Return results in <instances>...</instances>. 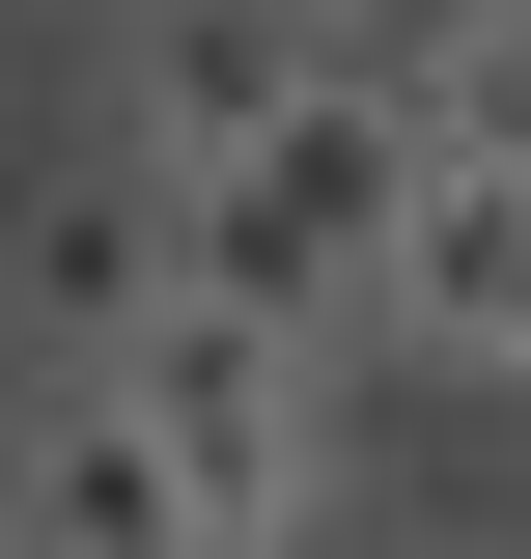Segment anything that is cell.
Instances as JSON below:
<instances>
[{
  "mask_svg": "<svg viewBox=\"0 0 531 559\" xmlns=\"http://www.w3.org/2000/svg\"><path fill=\"white\" fill-rule=\"evenodd\" d=\"M335 57H364L335 0H140V84H113V112L168 140V168H224V140H252L280 84H335Z\"/></svg>",
  "mask_w": 531,
  "mask_h": 559,
  "instance_id": "obj_5",
  "label": "cell"
},
{
  "mask_svg": "<svg viewBox=\"0 0 531 559\" xmlns=\"http://www.w3.org/2000/svg\"><path fill=\"white\" fill-rule=\"evenodd\" d=\"M308 364L335 336H280V308H168L140 336V392H168V448H197V532H335V419H308Z\"/></svg>",
  "mask_w": 531,
  "mask_h": 559,
  "instance_id": "obj_2",
  "label": "cell"
},
{
  "mask_svg": "<svg viewBox=\"0 0 531 559\" xmlns=\"http://www.w3.org/2000/svg\"><path fill=\"white\" fill-rule=\"evenodd\" d=\"M392 224H420V57L280 84V112L197 168V280L280 308V336H392Z\"/></svg>",
  "mask_w": 531,
  "mask_h": 559,
  "instance_id": "obj_1",
  "label": "cell"
},
{
  "mask_svg": "<svg viewBox=\"0 0 531 559\" xmlns=\"http://www.w3.org/2000/svg\"><path fill=\"white\" fill-rule=\"evenodd\" d=\"M392 336H420V364H504V392H531V168L420 140V224H392Z\"/></svg>",
  "mask_w": 531,
  "mask_h": 559,
  "instance_id": "obj_4",
  "label": "cell"
},
{
  "mask_svg": "<svg viewBox=\"0 0 531 559\" xmlns=\"http://www.w3.org/2000/svg\"><path fill=\"white\" fill-rule=\"evenodd\" d=\"M28 532H84V559H197V448H168L140 364H84V392L28 419Z\"/></svg>",
  "mask_w": 531,
  "mask_h": 559,
  "instance_id": "obj_6",
  "label": "cell"
},
{
  "mask_svg": "<svg viewBox=\"0 0 531 559\" xmlns=\"http://www.w3.org/2000/svg\"><path fill=\"white\" fill-rule=\"evenodd\" d=\"M0 308H28L57 364H140L168 308H197V168H168V140L113 112V168H57V197L0 224Z\"/></svg>",
  "mask_w": 531,
  "mask_h": 559,
  "instance_id": "obj_3",
  "label": "cell"
},
{
  "mask_svg": "<svg viewBox=\"0 0 531 559\" xmlns=\"http://www.w3.org/2000/svg\"><path fill=\"white\" fill-rule=\"evenodd\" d=\"M420 140L531 168V0H448V28H420Z\"/></svg>",
  "mask_w": 531,
  "mask_h": 559,
  "instance_id": "obj_7",
  "label": "cell"
}]
</instances>
